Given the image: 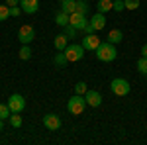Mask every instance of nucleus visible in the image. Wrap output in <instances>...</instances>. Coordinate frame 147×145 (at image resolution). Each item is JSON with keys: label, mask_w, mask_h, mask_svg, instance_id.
Masks as SVG:
<instances>
[{"label": "nucleus", "mask_w": 147, "mask_h": 145, "mask_svg": "<svg viewBox=\"0 0 147 145\" xmlns=\"http://www.w3.org/2000/svg\"><path fill=\"white\" fill-rule=\"evenodd\" d=\"M116 57H118L116 45L110 43V41H100V45L96 47V59L102 63H112Z\"/></svg>", "instance_id": "f257e3e1"}, {"label": "nucleus", "mask_w": 147, "mask_h": 145, "mask_svg": "<svg viewBox=\"0 0 147 145\" xmlns=\"http://www.w3.org/2000/svg\"><path fill=\"white\" fill-rule=\"evenodd\" d=\"M84 106H86V98H84L82 94L71 96L69 102H67V110H69V114H73V116H80V114L84 112Z\"/></svg>", "instance_id": "f03ea898"}, {"label": "nucleus", "mask_w": 147, "mask_h": 145, "mask_svg": "<svg viewBox=\"0 0 147 145\" xmlns=\"http://www.w3.org/2000/svg\"><path fill=\"white\" fill-rule=\"evenodd\" d=\"M84 47L82 45H79V43H71V45H67L65 47V57H67V61L69 63H77V61H80L82 57H84Z\"/></svg>", "instance_id": "7ed1b4c3"}, {"label": "nucleus", "mask_w": 147, "mask_h": 145, "mask_svg": "<svg viewBox=\"0 0 147 145\" xmlns=\"http://www.w3.org/2000/svg\"><path fill=\"white\" fill-rule=\"evenodd\" d=\"M110 88H112V92L116 96H127L129 90H131V84L125 78H114L112 82H110Z\"/></svg>", "instance_id": "20e7f679"}, {"label": "nucleus", "mask_w": 147, "mask_h": 145, "mask_svg": "<svg viewBox=\"0 0 147 145\" xmlns=\"http://www.w3.org/2000/svg\"><path fill=\"white\" fill-rule=\"evenodd\" d=\"M18 39L22 45H30L32 41L35 39V30L34 26H22L20 32H18Z\"/></svg>", "instance_id": "39448f33"}, {"label": "nucleus", "mask_w": 147, "mask_h": 145, "mask_svg": "<svg viewBox=\"0 0 147 145\" xmlns=\"http://www.w3.org/2000/svg\"><path fill=\"white\" fill-rule=\"evenodd\" d=\"M6 104H8V108H10L12 112H20V114H22V110L26 108V98H24L22 94H12Z\"/></svg>", "instance_id": "423d86ee"}, {"label": "nucleus", "mask_w": 147, "mask_h": 145, "mask_svg": "<svg viewBox=\"0 0 147 145\" xmlns=\"http://www.w3.org/2000/svg\"><path fill=\"white\" fill-rule=\"evenodd\" d=\"M82 47L86 49V51H96V47L100 45V37L96 34H86L84 37H82Z\"/></svg>", "instance_id": "0eeeda50"}, {"label": "nucleus", "mask_w": 147, "mask_h": 145, "mask_svg": "<svg viewBox=\"0 0 147 145\" xmlns=\"http://www.w3.org/2000/svg\"><path fill=\"white\" fill-rule=\"evenodd\" d=\"M43 125H45L49 132H57L61 127V118L57 114H45L43 116Z\"/></svg>", "instance_id": "6e6552de"}, {"label": "nucleus", "mask_w": 147, "mask_h": 145, "mask_svg": "<svg viewBox=\"0 0 147 145\" xmlns=\"http://www.w3.org/2000/svg\"><path fill=\"white\" fill-rule=\"evenodd\" d=\"M84 98H86V106H92V108H98L102 104V94L98 90H88L84 94Z\"/></svg>", "instance_id": "1a4fd4ad"}, {"label": "nucleus", "mask_w": 147, "mask_h": 145, "mask_svg": "<svg viewBox=\"0 0 147 145\" xmlns=\"http://www.w3.org/2000/svg\"><path fill=\"white\" fill-rule=\"evenodd\" d=\"M71 26H75L77 30H84V26L88 24V20H86V16L84 14H79V12H73L71 14Z\"/></svg>", "instance_id": "9d476101"}, {"label": "nucleus", "mask_w": 147, "mask_h": 145, "mask_svg": "<svg viewBox=\"0 0 147 145\" xmlns=\"http://www.w3.org/2000/svg\"><path fill=\"white\" fill-rule=\"evenodd\" d=\"M20 6L26 14H35L39 10V0H20Z\"/></svg>", "instance_id": "9b49d317"}, {"label": "nucleus", "mask_w": 147, "mask_h": 145, "mask_svg": "<svg viewBox=\"0 0 147 145\" xmlns=\"http://www.w3.org/2000/svg\"><path fill=\"white\" fill-rule=\"evenodd\" d=\"M90 24H92V28H94V32H100V30H104V28H106V18H104V14L96 12V14L90 18Z\"/></svg>", "instance_id": "f8f14e48"}, {"label": "nucleus", "mask_w": 147, "mask_h": 145, "mask_svg": "<svg viewBox=\"0 0 147 145\" xmlns=\"http://www.w3.org/2000/svg\"><path fill=\"white\" fill-rule=\"evenodd\" d=\"M69 45V37L67 34H59L53 37V47H55L57 51H65V47Z\"/></svg>", "instance_id": "ddd939ff"}, {"label": "nucleus", "mask_w": 147, "mask_h": 145, "mask_svg": "<svg viewBox=\"0 0 147 145\" xmlns=\"http://www.w3.org/2000/svg\"><path fill=\"white\" fill-rule=\"evenodd\" d=\"M69 22H71V14H67V12H59L55 16V24L57 26H61V28H65V26H69Z\"/></svg>", "instance_id": "4468645a"}, {"label": "nucleus", "mask_w": 147, "mask_h": 145, "mask_svg": "<svg viewBox=\"0 0 147 145\" xmlns=\"http://www.w3.org/2000/svg\"><path fill=\"white\" fill-rule=\"evenodd\" d=\"M61 10L67 12V14L77 12V0H63V2H61Z\"/></svg>", "instance_id": "2eb2a0df"}, {"label": "nucleus", "mask_w": 147, "mask_h": 145, "mask_svg": "<svg viewBox=\"0 0 147 145\" xmlns=\"http://www.w3.org/2000/svg\"><path fill=\"white\" fill-rule=\"evenodd\" d=\"M122 39H124V34H122L120 30H112V32L108 34V41H110V43H114V45H118Z\"/></svg>", "instance_id": "dca6fc26"}, {"label": "nucleus", "mask_w": 147, "mask_h": 145, "mask_svg": "<svg viewBox=\"0 0 147 145\" xmlns=\"http://www.w3.org/2000/svg\"><path fill=\"white\" fill-rule=\"evenodd\" d=\"M112 2L114 0H98V4H96V8L100 14H106V12L112 10Z\"/></svg>", "instance_id": "f3484780"}, {"label": "nucleus", "mask_w": 147, "mask_h": 145, "mask_svg": "<svg viewBox=\"0 0 147 145\" xmlns=\"http://www.w3.org/2000/svg\"><path fill=\"white\" fill-rule=\"evenodd\" d=\"M8 120H10L12 127H22V116H20V112H12Z\"/></svg>", "instance_id": "a211bd4d"}, {"label": "nucleus", "mask_w": 147, "mask_h": 145, "mask_svg": "<svg viewBox=\"0 0 147 145\" xmlns=\"http://www.w3.org/2000/svg\"><path fill=\"white\" fill-rule=\"evenodd\" d=\"M88 10H90V6H88V2L86 0H77V12L79 14H88Z\"/></svg>", "instance_id": "6ab92c4d"}, {"label": "nucleus", "mask_w": 147, "mask_h": 145, "mask_svg": "<svg viewBox=\"0 0 147 145\" xmlns=\"http://www.w3.org/2000/svg\"><path fill=\"white\" fill-rule=\"evenodd\" d=\"M53 63H55L57 67H65V65H67L69 61H67V57H65V53L61 51V53H57V55L53 57Z\"/></svg>", "instance_id": "aec40b11"}, {"label": "nucleus", "mask_w": 147, "mask_h": 145, "mask_svg": "<svg viewBox=\"0 0 147 145\" xmlns=\"http://www.w3.org/2000/svg\"><path fill=\"white\" fill-rule=\"evenodd\" d=\"M86 92H88V84H86L84 80H80V82L75 84V94H82V96H84Z\"/></svg>", "instance_id": "412c9836"}, {"label": "nucleus", "mask_w": 147, "mask_h": 145, "mask_svg": "<svg viewBox=\"0 0 147 145\" xmlns=\"http://www.w3.org/2000/svg\"><path fill=\"white\" fill-rule=\"evenodd\" d=\"M20 59L22 61H28V59H32V49H30V45H22V49H20Z\"/></svg>", "instance_id": "4be33fe9"}, {"label": "nucleus", "mask_w": 147, "mask_h": 145, "mask_svg": "<svg viewBox=\"0 0 147 145\" xmlns=\"http://www.w3.org/2000/svg\"><path fill=\"white\" fill-rule=\"evenodd\" d=\"M10 18V6L8 4H0V22Z\"/></svg>", "instance_id": "5701e85b"}, {"label": "nucleus", "mask_w": 147, "mask_h": 145, "mask_svg": "<svg viewBox=\"0 0 147 145\" xmlns=\"http://www.w3.org/2000/svg\"><path fill=\"white\" fill-rule=\"evenodd\" d=\"M137 71H139L141 75H147V57H141V59L137 61Z\"/></svg>", "instance_id": "b1692460"}, {"label": "nucleus", "mask_w": 147, "mask_h": 145, "mask_svg": "<svg viewBox=\"0 0 147 145\" xmlns=\"http://www.w3.org/2000/svg\"><path fill=\"white\" fill-rule=\"evenodd\" d=\"M12 110L8 108V104H0V120H6V118H10Z\"/></svg>", "instance_id": "393cba45"}, {"label": "nucleus", "mask_w": 147, "mask_h": 145, "mask_svg": "<svg viewBox=\"0 0 147 145\" xmlns=\"http://www.w3.org/2000/svg\"><path fill=\"white\" fill-rule=\"evenodd\" d=\"M77 32H79V30H77L75 26H71V24H69V26H65V34H67V37H69V39L77 37Z\"/></svg>", "instance_id": "a878e982"}, {"label": "nucleus", "mask_w": 147, "mask_h": 145, "mask_svg": "<svg viewBox=\"0 0 147 145\" xmlns=\"http://www.w3.org/2000/svg\"><path fill=\"white\" fill-rule=\"evenodd\" d=\"M125 10H137L139 8V0H124Z\"/></svg>", "instance_id": "bb28decb"}, {"label": "nucleus", "mask_w": 147, "mask_h": 145, "mask_svg": "<svg viewBox=\"0 0 147 145\" xmlns=\"http://www.w3.org/2000/svg\"><path fill=\"white\" fill-rule=\"evenodd\" d=\"M112 10H116V12H124V10H125L124 0H114V2H112Z\"/></svg>", "instance_id": "cd10ccee"}, {"label": "nucleus", "mask_w": 147, "mask_h": 145, "mask_svg": "<svg viewBox=\"0 0 147 145\" xmlns=\"http://www.w3.org/2000/svg\"><path fill=\"white\" fill-rule=\"evenodd\" d=\"M20 12H22V8H20V6H10V16H14V18H16V16H20Z\"/></svg>", "instance_id": "c85d7f7f"}, {"label": "nucleus", "mask_w": 147, "mask_h": 145, "mask_svg": "<svg viewBox=\"0 0 147 145\" xmlns=\"http://www.w3.org/2000/svg\"><path fill=\"white\" fill-rule=\"evenodd\" d=\"M82 32H84V34H94V28H92V24L88 22L86 26H84V30H82Z\"/></svg>", "instance_id": "c756f323"}, {"label": "nucleus", "mask_w": 147, "mask_h": 145, "mask_svg": "<svg viewBox=\"0 0 147 145\" xmlns=\"http://www.w3.org/2000/svg\"><path fill=\"white\" fill-rule=\"evenodd\" d=\"M8 6H20V0H6Z\"/></svg>", "instance_id": "7c9ffc66"}, {"label": "nucleus", "mask_w": 147, "mask_h": 145, "mask_svg": "<svg viewBox=\"0 0 147 145\" xmlns=\"http://www.w3.org/2000/svg\"><path fill=\"white\" fill-rule=\"evenodd\" d=\"M141 57H147V43L141 47Z\"/></svg>", "instance_id": "2f4dec72"}, {"label": "nucleus", "mask_w": 147, "mask_h": 145, "mask_svg": "<svg viewBox=\"0 0 147 145\" xmlns=\"http://www.w3.org/2000/svg\"><path fill=\"white\" fill-rule=\"evenodd\" d=\"M2 127H4V120H0V132H2Z\"/></svg>", "instance_id": "473e14b6"}, {"label": "nucleus", "mask_w": 147, "mask_h": 145, "mask_svg": "<svg viewBox=\"0 0 147 145\" xmlns=\"http://www.w3.org/2000/svg\"><path fill=\"white\" fill-rule=\"evenodd\" d=\"M61 2H63V0H61Z\"/></svg>", "instance_id": "72a5a7b5"}]
</instances>
